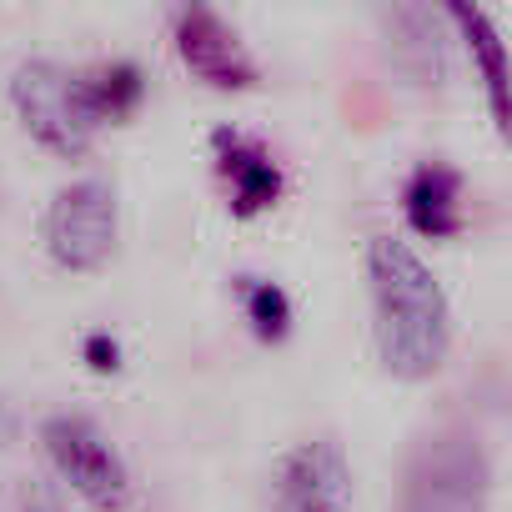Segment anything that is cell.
Returning <instances> with one entry per match:
<instances>
[{
  "label": "cell",
  "instance_id": "cell-10",
  "mask_svg": "<svg viewBox=\"0 0 512 512\" xmlns=\"http://www.w3.org/2000/svg\"><path fill=\"white\" fill-rule=\"evenodd\" d=\"M382 21L392 31V56H397V66L407 76H417V81L447 76V46H442V31H437L442 16H432L422 6H397Z\"/></svg>",
  "mask_w": 512,
  "mask_h": 512
},
{
  "label": "cell",
  "instance_id": "cell-14",
  "mask_svg": "<svg viewBox=\"0 0 512 512\" xmlns=\"http://www.w3.org/2000/svg\"><path fill=\"white\" fill-rule=\"evenodd\" d=\"M21 512H71L66 507V497L56 492V482H41V477H31L26 487H21Z\"/></svg>",
  "mask_w": 512,
  "mask_h": 512
},
{
  "label": "cell",
  "instance_id": "cell-5",
  "mask_svg": "<svg viewBox=\"0 0 512 512\" xmlns=\"http://www.w3.org/2000/svg\"><path fill=\"white\" fill-rule=\"evenodd\" d=\"M46 251L66 272H96L116 251V191L101 176L71 181L46 206Z\"/></svg>",
  "mask_w": 512,
  "mask_h": 512
},
{
  "label": "cell",
  "instance_id": "cell-11",
  "mask_svg": "<svg viewBox=\"0 0 512 512\" xmlns=\"http://www.w3.org/2000/svg\"><path fill=\"white\" fill-rule=\"evenodd\" d=\"M81 91H86V106H91L96 126L126 121V116H136V106L146 101V71H141L136 61L81 66Z\"/></svg>",
  "mask_w": 512,
  "mask_h": 512
},
{
  "label": "cell",
  "instance_id": "cell-8",
  "mask_svg": "<svg viewBox=\"0 0 512 512\" xmlns=\"http://www.w3.org/2000/svg\"><path fill=\"white\" fill-rule=\"evenodd\" d=\"M211 151H216V171L231 186V216L246 221V216H262L267 206L282 201L287 176H282V166L272 161V151L256 136H246L236 126H216L211 131Z\"/></svg>",
  "mask_w": 512,
  "mask_h": 512
},
{
  "label": "cell",
  "instance_id": "cell-4",
  "mask_svg": "<svg viewBox=\"0 0 512 512\" xmlns=\"http://www.w3.org/2000/svg\"><path fill=\"white\" fill-rule=\"evenodd\" d=\"M41 442H46V457L61 472V482H71L91 507L121 512L131 502V472H126L121 452L106 442V432L91 417L56 412V417L41 422Z\"/></svg>",
  "mask_w": 512,
  "mask_h": 512
},
{
  "label": "cell",
  "instance_id": "cell-7",
  "mask_svg": "<svg viewBox=\"0 0 512 512\" xmlns=\"http://www.w3.org/2000/svg\"><path fill=\"white\" fill-rule=\"evenodd\" d=\"M171 26H176L171 31L176 36V56L206 86H216V91H251L256 81H262V71H256L246 41L236 36V26L221 21L211 6H186V11H176Z\"/></svg>",
  "mask_w": 512,
  "mask_h": 512
},
{
  "label": "cell",
  "instance_id": "cell-3",
  "mask_svg": "<svg viewBox=\"0 0 512 512\" xmlns=\"http://www.w3.org/2000/svg\"><path fill=\"white\" fill-rule=\"evenodd\" d=\"M11 106H16L21 126L56 156H86L101 131L86 106V91H81V66H61L46 56L16 66Z\"/></svg>",
  "mask_w": 512,
  "mask_h": 512
},
{
  "label": "cell",
  "instance_id": "cell-2",
  "mask_svg": "<svg viewBox=\"0 0 512 512\" xmlns=\"http://www.w3.org/2000/svg\"><path fill=\"white\" fill-rule=\"evenodd\" d=\"M487 492L492 462L482 442L462 427H447L412 452L397 512H487Z\"/></svg>",
  "mask_w": 512,
  "mask_h": 512
},
{
  "label": "cell",
  "instance_id": "cell-15",
  "mask_svg": "<svg viewBox=\"0 0 512 512\" xmlns=\"http://www.w3.org/2000/svg\"><path fill=\"white\" fill-rule=\"evenodd\" d=\"M86 362H91V372H116L121 367V342L111 332H91L86 337Z\"/></svg>",
  "mask_w": 512,
  "mask_h": 512
},
{
  "label": "cell",
  "instance_id": "cell-6",
  "mask_svg": "<svg viewBox=\"0 0 512 512\" xmlns=\"http://www.w3.org/2000/svg\"><path fill=\"white\" fill-rule=\"evenodd\" d=\"M272 512H352V467L332 437L297 442L272 472Z\"/></svg>",
  "mask_w": 512,
  "mask_h": 512
},
{
  "label": "cell",
  "instance_id": "cell-16",
  "mask_svg": "<svg viewBox=\"0 0 512 512\" xmlns=\"http://www.w3.org/2000/svg\"><path fill=\"white\" fill-rule=\"evenodd\" d=\"M11 437H16V417L6 412V402H0V447H6Z\"/></svg>",
  "mask_w": 512,
  "mask_h": 512
},
{
  "label": "cell",
  "instance_id": "cell-9",
  "mask_svg": "<svg viewBox=\"0 0 512 512\" xmlns=\"http://www.w3.org/2000/svg\"><path fill=\"white\" fill-rule=\"evenodd\" d=\"M402 211L417 236L442 241L462 231V176L447 161H422L402 186Z\"/></svg>",
  "mask_w": 512,
  "mask_h": 512
},
{
  "label": "cell",
  "instance_id": "cell-13",
  "mask_svg": "<svg viewBox=\"0 0 512 512\" xmlns=\"http://www.w3.org/2000/svg\"><path fill=\"white\" fill-rule=\"evenodd\" d=\"M236 292H241V312L251 322V332L262 342H282L292 332V297L267 282V277H236Z\"/></svg>",
  "mask_w": 512,
  "mask_h": 512
},
{
  "label": "cell",
  "instance_id": "cell-12",
  "mask_svg": "<svg viewBox=\"0 0 512 512\" xmlns=\"http://www.w3.org/2000/svg\"><path fill=\"white\" fill-rule=\"evenodd\" d=\"M447 21L462 31L477 71H482V86H487V106H492V121L507 126V71H502V36L497 26L487 21V11L477 6H447Z\"/></svg>",
  "mask_w": 512,
  "mask_h": 512
},
{
  "label": "cell",
  "instance_id": "cell-1",
  "mask_svg": "<svg viewBox=\"0 0 512 512\" xmlns=\"http://www.w3.org/2000/svg\"><path fill=\"white\" fill-rule=\"evenodd\" d=\"M367 282H372L382 367L402 382L432 377L452 347V307H447V292L432 277V267L407 241L372 236L367 241Z\"/></svg>",
  "mask_w": 512,
  "mask_h": 512
}]
</instances>
